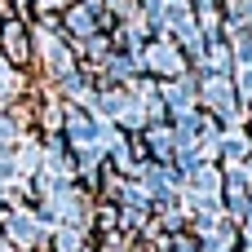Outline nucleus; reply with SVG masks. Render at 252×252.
Segmentation results:
<instances>
[{"mask_svg": "<svg viewBox=\"0 0 252 252\" xmlns=\"http://www.w3.org/2000/svg\"><path fill=\"white\" fill-rule=\"evenodd\" d=\"M35 58L44 62V71L53 75V80H62V75H71L75 71V58H71V49H66V40L58 35V31H35Z\"/></svg>", "mask_w": 252, "mask_h": 252, "instance_id": "f257e3e1", "label": "nucleus"}, {"mask_svg": "<svg viewBox=\"0 0 252 252\" xmlns=\"http://www.w3.org/2000/svg\"><path fill=\"white\" fill-rule=\"evenodd\" d=\"M137 62H142V66H151L155 75H168V80H177V75L186 71V62H182V49H173L168 40H155V44H146Z\"/></svg>", "mask_w": 252, "mask_h": 252, "instance_id": "f03ea898", "label": "nucleus"}, {"mask_svg": "<svg viewBox=\"0 0 252 252\" xmlns=\"http://www.w3.org/2000/svg\"><path fill=\"white\" fill-rule=\"evenodd\" d=\"M97 9H102V4H84V0H80V4H71V9L62 13L66 35H71V40H89V35L97 31V18H93Z\"/></svg>", "mask_w": 252, "mask_h": 252, "instance_id": "7ed1b4c3", "label": "nucleus"}, {"mask_svg": "<svg viewBox=\"0 0 252 252\" xmlns=\"http://www.w3.org/2000/svg\"><path fill=\"white\" fill-rule=\"evenodd\" d=\"M0 40H4V53H0L4 62H27V53H31V49H27V27H22L18 18H9V22H4Z\"/></svg>", "mask_w": 252, "mask_h": 252, "instance_id": "20e7f679", "label": "nucleus"}, {"mask_svg": "<svg viewBox=\"0 0 252 252\" xmlns=\"http://www.w3.org/2000/svg\"><path fill=\"white\" fill-rule=\"evenodd\" d=\"M146 146L155 151V159H168L173 151H177V137H173V128H146Z\"/></svg>", "mask_w": 252, "mask_h": 252, "instance_id": "39448f33", "label": "nucleus"}, {"mask_svg": "<svg viewBox=\"0 0 252 252\" xmlns=\"http://www.w3.org/2000/svg\"><path fill=\"white\" fill-rule=\"evenodd\" d=\"M53 239H58V252H84V230L75 226H58Z\"/></svg>", "mask_w": 252, "mask_h": 252, "instance_id": "423d86ee", "label": "nucleus"}]
</instances>
